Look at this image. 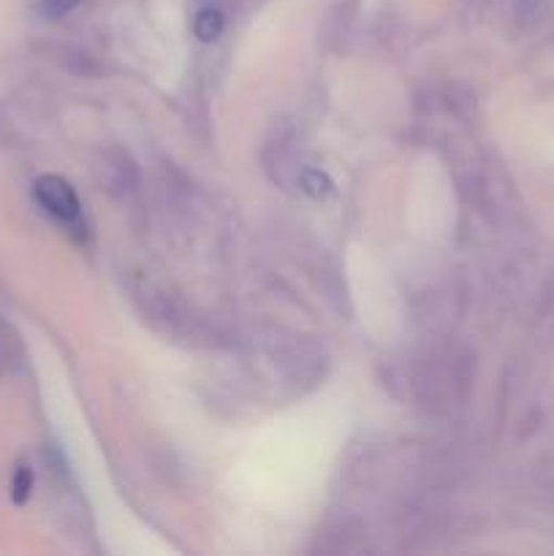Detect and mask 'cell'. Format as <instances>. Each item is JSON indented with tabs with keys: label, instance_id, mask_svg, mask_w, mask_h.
<instances>
[{
	"label": "cell",
	"instance_id": "obj_3",
	"mask_svg": "<svg viewBox=\"0 0 554 556\" xmlns=\"http://www.w3.org/2000/svg\"><path fill=\"white\" fill-rule=\"evenodd\" d=\"M223 27H226V20H223V14L217 9H201L193 20V33L199 36V41L204 43L217 41Z\"/></svg>",
	"mask_w": 554,
	"mask_h": 556
},
{
	"label": "cell",
	"instance_id": "obj_2",
	"mask_svg": "<svg viewBox=\"0 0 554 556\" xmlns=\"http://www.w3.org/2000/svg\"><path fill=\"white\" fill-rule=\"evenodd\" d=\"M22 358H25V351H22L20 334L0 320V375H14L22 367Z\"/></svg>",
	"mask_w": 554,
	"mask_h": 556
},
{
	"label": "cell",
	"instance_id": "obj_5",
	"mask_svg": "<svg viewBox=\"0 0 554 556\" xmlns=\"http://www.w3.org/2000/svg\"><path fill=\"white\" fill-rule=\"evenodd\" d=\"M302 190L307 195H313V199H320V195L329 193L331 182H329V177H326V174L313 172V168H310V172L302 174Z\"/></svg>",
	"mask_w": 554,
	"mask_h": 556
},
{
	"label": "cell",
	"instance_id": "obj_4",
	"mask_svg": "<svg viewBox=\"0 0 554 556\" xmlns=\"http://www.w3.org/2000/svg\"><path fill=\"white\" fill-rule=\"evenodd\" d=\"M33 492V470L27 465H16L14 476H11V500L14 505H25Z\"/></svg>",
	"mask_w": 554,
	"mask_h": 556
},
{
	"label": "cell",
	"instance_id": "obj_6",
	"mask_svg": "<svg viewBox=\"0 0 554 556\" xmlns=\"http://www.w3.org/2000/svg\"><path fill=\"white\" fill-rule=\"evenodd\" d=\"M79 3L81 0H41L38 9H41V14L47 16V20H60V16L71 14Z\"/></svg>",
	"mask_w": 554,
	"mask_h": 556
},
{
	"label": "cell",
	"instance_id": "obj_1",
	"mask_svg": "<svg viewBox=\"0 0 554 556\" xmlns=\"http://www.w3.org/2000/svg\"><path fill=\"white\" fill-rule=\"evenodd\" d=\"M33 195H36L38 204L43 206V212L52 215L54 220L65 223V226H76V223H79L81 204L79 199H76L74 188H71L63 177L47 174V177L36 179V185H33Z\"/></svg>",
	"mask_w": 554,
	"mask_h": 556
}]
</instances>
